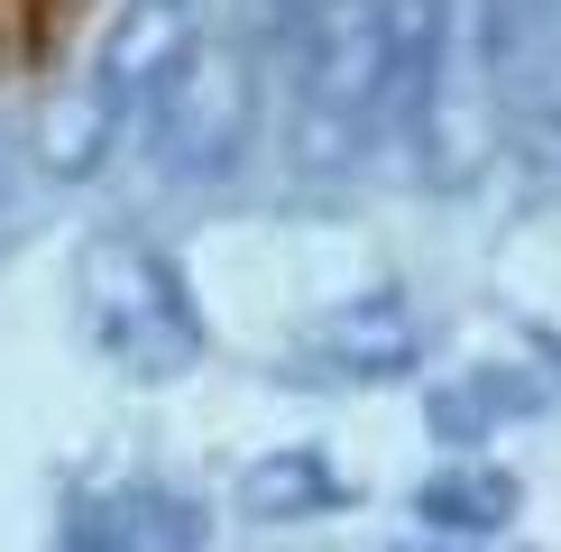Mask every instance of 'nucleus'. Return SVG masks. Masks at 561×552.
Listing matches in <instances>:
<instances>
[{"mask_svg":"<svg viewBox=\"0 0 561 552\" xmlns=\"http://www.w3.org/2000/svg\"><path fill=\"white\" fill-rule=\"evenodd\" d=\"M0 194H10V157H0Z\"/></svg>","mask_w":561,"mask_h":552,"instance_id":"obj_1","label":"nucleus"}]
</instances>
